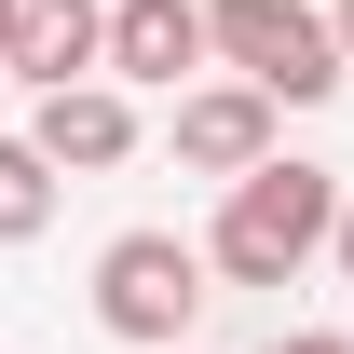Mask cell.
<instances>
[{
  "label": "cell",
  "mask_w": 354,
  "mask_h": 354,
  "mask_svg": "<svg viewBox=\"0 0 354 354\" xmlns=\"http://www.w3.org/2000/svg\"><path fill=\"white\" fill-rule=\"evenodd\" d=\"M28 150H41L55 177H109V164H136V95H123V82L41 95V123H28Z\"/></svg>",
  "instance_id": "obj_7"
},
{
  "label": "cell",
  "mask_w": 354,
  "mask_h": 354,
  "mask_svg": "<svg viewBox=\"0 0 354 354\" xmlns=\"http://www.w3.org/2000/svg\"><path fill=\"white\" fill-rule=\"evenodd\" d=\"M41 218H55V164L28 150V136H0V245H28Z\"/></svg>",
  "instance_id": "obj_8"
},
{
  "label": "cell",
  "mask_w": 354,
  "mask_h": 354,
  "mask_svg": "<svg viewBox=\"0 0 354 354\" xmlns=\"http://www.w3.org/2000/svg\"><path fill=\"white\" fill-rule=\"evenodd\" d=\"M205 41H218L232 82H259L272 109H327V95L354 82L341 28L313 14V0H205Z\"/></svg>",
  "instance_id": "obj_2"
},
{
  "label": "cell",
  "mask_w": 354,
  "mask_h": 354,
  "mask_svg": "<svg viewBox=\"0 0 354 354\" xmlns=\"http://www.w3.org/2000/svg\"><path fill=\"white\" fill-rule=\"evenodd\" d=\"M14 82L28 95L109 82V0H28V14H14Z\"/></svg>",
  "instance_id": "obj_5"
},
{
  "label": "cell",
  "mask_w": 354,
  "mask_h": 354,
  "mask_svg": "<svg viewBox=\"0 0 354 354\" xmlns=\"http://www.w3.org/2000/svg\"><path fill=\"white\" fill-rule=\"evenodd\" d=\"M14 14H28V0H0V82H14Z\"/></svg>",
  "instance_id": "obj_10"
},
{
  "label": "cell",
  "mask_w": 354,
  "mask_h": 354,
  "mask_svg": "<svg viewBox=\"0 0 354 354\" xmlns=\"http://www.w3.org/2000/svg\"><path fill=\"white\" fill-rule=\"evenodd\" d=\"M259 354H354L341 327H286V341H259Z\"/></svg>",
  "instance_id": "obj_9"
},
{
  "label": "cell",
  "mask_w": 354,
  "mask_h": 354,
  "mask_svg": "<svg viewBox=\"0 0 354 354\" xmlns=\"http://www.w3.org/2000/svg\"><path fill=\"white\" fill-rule=\"evenodd\" d=\"M205 0H109V82H164L191 95V68H205Z\"/></svg>",
  "instance_id": "obj_6"
},
{
  "label": "cell",
  "mask_w": 354,
  "mask_h": 354,
  "mask_svg": "<svg viewBox=\"0 0 354 354\" xmlns=\"http://www.w3.org/2000/svg\"><path fill=\"white\" fill-rule=\"evenodd\" d=\"M341 177L327 164H300V150H272L245 191H218V232H205V272L218 286H300L327 245H341Z\"/></svg>",
  "instance_id": "obj_1"
},
{
  "label": "cell",
  "mask_w": 354,
  "mask_h": 354,
  "mask_svg": "<svg viewBox=\"0 0 354 354\" xmlns=\"http://www.w3.org/2000/svg\"><path fill=\"white\" fill-rule=\"evenodd\" d=\"M177 164L218 177V191H245V177L272 164V95L259 82H191L177 95Z\"/></svg>",
  "instance_id": "obj_4"
},
{
  "label": "cell",
  "mask_w": 354,
  "mask_h": 354,
  "mask_svg": "<svg viewBox=\"0 0 354 354\" xmlns=\"http://www.w3.org/2000/svg\"><path fill=\"white\" fill-rule=\"evenodd\" d=\"M327 28H341V55H354V0H341V14H327Z\"/></svg>",
  "instance_id": "obj_12"
},
{
  "label": "cell",
  "mask_w": 354,
  "mask_h": 354,
  "mask_svg": "<svg viewBox=\"0 0 354 354\" xmlns=\"http://www.w3.org/2000/svg\"><path fill=\"white\" fill-rule=\"evenodd\" d=\"M327 259H341V286H354V205H341V245H327Z\"/></svg>",
  "instance_id": "obj_11"
},
{
  "label": "cell",
  "mask_w": 354,
  "mask_h": 354,
  "mask_svg": "<svg viewBox=\"0 0 354 354\" xmlns=\"http://www.w3.org/2000/svg\"><path fill=\"white\" fill-rule=\"evenodd\" d=\"M205 300H218V286H205V245H177V232H109V245H95V327H109V341L177 354Z\"/></svg>",
  "instance_id": "obj_3"
}]
</instances>
